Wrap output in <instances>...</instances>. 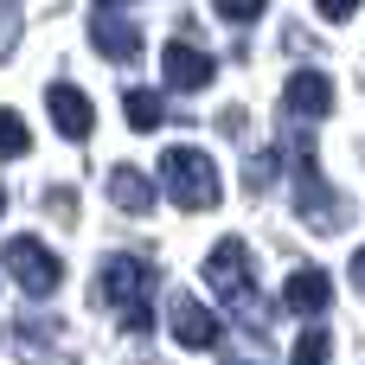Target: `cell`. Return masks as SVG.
Segmentation results:
<instances>
[{
  "label": "cell",
  "instance_id": "obj_7",
  "mask_svg": "<svg viewBox=\"0 0 365 365\" xmlns=\"http://www.w3.org/2000/svg\"><path fill=\"white\" fill-rule=\"evenodd\" d=\"M45 109H51V122H58L64 141H90V128H96V103H90L77 83H51V90H45Z\"/></svg>",
  "mask_w": 365,
  "mask_h": 365
},
{
  "label": "cell",
  "instance_id": "obj_17",
  "mask_svg": "<svg viewBox=\"0 0 365 365\" xmlns=\"http://www.w3.org/2000/svg\"><path fill=\"white\" fill-rule=\"evenodd\" d=\"M269 173H276V154H257V160H250V192H263Z\"/></svg>",
  "mask_w": 365,
  "mask_h": 365
},
{
  "label": "cell",
  "instance_id": "obj_16",
  "mask_svg": "<svg viewBox=\"0 0 365 365\" xmlns=\"http://www.w3.org/2000/svg\"><path fill=\"white\" fill-rule=\"evenodd\" d=\"M212 6H218V13H225L231 26H250V19L263 13V0H212Z\"/></svg>",
  "mask_w": 365,
  "mask_h": 365
},
{
  "label": "cell",
  "instance_id": "obj_5",
  "mask_svg": "<svg viewBox=\"0 0 365 365\" xmlns=\"http://www.w3.org/2000/svg\"><path fill=\"white\" fill-rule=\"evenodd\" d=\"M0 263H6V276H13L19 289H26V295H38V302L64 282V263H58L38 237H13V244L0 250Z\"/></svg>",
  "mask_w": 365,
  "mask_h": 365
},
{
  "label": "cell",
  "instance_id": "obj_6",
  "mask_svg": "<svg viewBox=\"0 0 365 365\" xmlns=\"http://www.w3.org/2000/svg\"><path fill=\"white\" fill-rule=\"evenodd\" d=\"M167 327H173V340H180L186 353H218V340H225L218 314H212L205 302H192V295H173V302H167Z\"/></svg>",
  "mask_w": 365,
  "mask_h": 365
},
{
  "label": "cell",
  "instance_id": "obj_13",
  "mask_svg": "<svg viewBox=\"0 0 365 365\" xmlns=\"http://www.w3.org/2000/svg\"><path fill=\"white\" fill-rule=\"evenodd\" d=\"M122 109H128V122H135L141 135H148V128H160V115H167V103H160L154 90H128V96H122Z\"/></svg>",
  "mask_w": 365,
  "mask_h": 365
},
{
  "label": "cell",
  "instance_id": "obj_19",
  "mask_svg": "<svg viewBox=\"0 0 365 365\" xmlns=\"http://www.w3.org/2000/svg\"><path fill=\"white\" fill-rule=\"evenodd\" d=\"M353 282H359V289H365V250H359V257H353Z\"/></svg>",
  "mask_w": 365,
  "mask_h": 365
},
{
  "label": "cell",
  "instance_id": "obj_20",
  "mask_svg": "<svg viewBox=\"0 0 365 365\" xmlns=\"http://www.w3.org/2000/svg\"><path fill=\"white\" fill-rule=\"evenodd\" d=\"M96 6H128V0H96Z\"/></svg>",
  "mask_w": 365,
  "mask_h": 365
},
{
  "label": "cell",
  "instance_id": "obj_4",
  "mask_svg": "<svg viewBox=\"0 0 365 365\" xmlns=\"http://www.w3.org/2000/svg\"><path fill=\"white\" fill-rule=\"evenodd\" d=\"M205 282H212V295H218L237 321L263 327V302H257V282H250V250H244V237H225V244L205 257Z\"/></svg>",
  "mask_w": 365,
  "mask_h": 365
},
{
  "label": "cell",
  "instance_id": "obj_9",
  "mask_svg": "<svg viewBox=\"0 0 365 365\" xmlns=\"http://www.w3.org/2000/svg\"><path fill=\"white\" fill-rule=\"evenodd\" d=\"M282 302H289V314H327V308H334V282H327V269H314V263L289 269Z\"/></svg>",
  "mask_w": 365,
  "mask_h": 365
},
{
  "label": "cell",
  "instance_id": "obj_2",
  "mask_svg": "<svg viewBox=\"0 0 365 365\" xmlns=\"http://www.w3.org/2000/svg\"><path fill=\"white\" fill-rule=\"evenodd\" d=\"M346 212H353V205L327 186V173H321V160H314V141H308V135H295V218H302L308 231H321V237H327V231H340V225H346Z\"/></svg>",
  "mask_w": 365,
  "mask_h": 365
},
{
  "label": "cell",
  "instance_id": "obj_1",
  "mask_svg": "<svg viewBox=\"0 0 365 365\" xmlns=\"http://www.w3.org/2000/svg\"><path fill=\"white\" fill-rule=\"evenodd\" d=\"M96 295L115 308L122 334H154V302H148V295H154V263H141V257H109Z\"/></svg>",
  "mask_w": 365,
  "mask_h": 365
},
{
  "label": "cell",
  "instance_id": "obj_12",
  "mask_svg": "<svg viewBox=\"0 0 365 365\" xmlns=\"http://www.w3.org/2000/svg\"><path fill=\"white\" fill-rule=\"evenodd\" d=\"M103 186H109V205H122V212H135V218L154 205V180H148V173H135V167H109V180H103Z\"/></svg>",
  "mask_w": 365,
  "mask_h": 365
},
{
  "label": "cell",
  "instance_id": "obj_14",
  "mask_svg": "<svg viewBox=\"0 0 365 365\" xmlns=\"http://www.w3.org/2000/svg\"><path fill=\"white\" fill-rule=\"evenodd\" d=\"M26 148H32V135H26L19 109H0V160H19Z\"/></svg>",
  "mask_w": 365,
  "mask_h": 365
},
{
  "label": "cell",
  "instance_id": "obj_11",
  "mask_svg": "<svg viewBox=\"0 0 365 365\" xmlns=\"http://www.w3.org/2000/svg\"><path fill=\"white\" fill-rule=\"evenodd\" d=\"M90 45H96L109 64H128V58H141V26H128V19L103 13V19H90Z\"/></svg>",
  "mask_w": 365,
  "mask_h": 365
},
{
  "label": "cell",
  "instance_id": "obj_15",
  "mask_svg": "<svg viewBox=\"0 0 365 365\" xmlns=\"http://www.w3.org/2000/svg\"><path fill=\"white\" fill-rule=\"evenodd\" d=\"M327 359H334V340H327L321 327H308V334L295 340V359L289 365H327Z\"/></svg>",
  "mask_w": 365,
  "mask_h": 365
},
{
  "label": "cell",
  "instance_id": "obj_3",
  "mask_svg": "<svg viewBox=\"0 0 365 365\" xmlns=\"http://www.w3.org/2000/svg\"><path fill=\"white\" fill-rule=\"evenodd\" d=\"M160 186H167V199H173L180 212H212V205L225 199L218 167H212L205 148H167V154H160Z\"/></svg>",
  "mask_w": 365,
  "mask_h": 365
},
{
  "label": "cell",
  "instance_id": "obj_21",
  "mask_svg": "<svg viewBox=\"0 0 365 365\" xmlns=\"http://www.w3.org/2000/svg\"><path fill=\"white\" fill-rule=\"evenodd\" d=\"M0 212H6V186H0Z\"/></svg>",
  "mask_w": 365,
  "mask_h": 365
},
{
  "label": "cell",
  "instance_id": "obj_18",
  "mask_svg": "<svg viewBox=\"0 0 365 365\" xmlns=\"http://www.w3.org/2000/svg\"><path fill=\"white\" fill-rule=\"evenodd\" d=\"M321 6V19H353L359 13V0H314Z\"/></svg>",
  "mask_w": 365,
  "mask_h": 365
},
{
  "label": "cell",
  "instance_id": "obj_10",
  "mask_svg": "<svg viewBox=\"0 0 365 365\" xmlns=\"http://www.w3.org/2000/svg\"><path fill=\"white\" fill-rule=\"evenodd\" d=\"M282 109H289V115H334V77L295 71V77L282 83Z\"/></svg>",
  "mask_w": 365,
  "mask_h": 365
},
{
  "label": "cell",
  "instance_id": "obj_8",
  "mask_svg": "<svg viewBox=\"0 0 365 365\" xmlns=\"http://www.w3.org/2000/svg\"><path fill=\"white\" fill-rule=\"evenodd\" d=\"M160 71H167V83L173 90H205L212 77H218V64H212V51H199V45H186V38H173L167 45V58H160Z\"/></svg>",
  "mask_w": 365,
  "mask_h": 365
}]
</instances>
